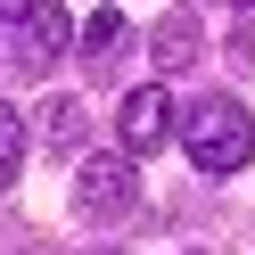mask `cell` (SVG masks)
I'll use <instances>...</instances> for the list:
<instances>
[{
    "mask_svg": "<svg viewBox=\"0 0 255 255\" xmlns=\"http://www.w3.org/2000/svg\"><path fill=\"white\" fill-rule=\"evenodd\" d=\"M25 124H17V107H0V189H17V173H25Z\"/></svg>",
    "mask_w": 255,
    "mask_h": 255,
    "instance_id": "7",
    "label": "cell"
},
{
    "mask_svg": "<svg viewBox=\"0 0 255 255\" xmlns=\"http://www.w3.org/2000/svg\"><path fill=\"white\" fill-rule=\"evenodd\" d=\"M181 148H189L198 173H239V165L255 156V124H247L239 99H198V107L181 116Z\"/></svg>",
    "mask_w": 255,
    "mask_h": 255,
    "instance_id": "1",
    "label": "cell"
},
{
    "mask_svg": "<svg viewBox=\"0 0 255 255\" xmlns=\"http://www.w3.org/2000/svg\"><path fill=\"white\" fill-rule=\"evenodd\" d=\"M124 41V17L116 8H91V25H83V50H116Z\"/></svg>",
    "mask_w": 255,
    "mask_h": 255,
    "instance_id": "8",
    "label": "cell"
},
{
    "mask_svg": "<svg viewBox=\"0 0 255 255\" xmlns=\"http://www.w3.org/2000/svg\"><path fill=\"white\" fill-rule=\"evenodd\" d=\"M116 132H124V156H148V148H165V132H173V99H165L156 83L124 91V107H116Z\"/></svg>",
    "mask_w": 255,
    "mask_h": 255,
    "instance_id": "4",
    "label": "cell"
},
{
    "mask_svg": "<svg viewBox=\"0 0 255 255\" xmlns=\"http://www.w3.org/2000/svg\"><path fill=\"white\" fill-rule=\"evenodd\" d=\"M41 124H50V140H58V148H83V140H91L83 99H50V116H41Z\"/></svg>",
    "mask_w": 255,
    "mask_h": 255,
    "instance_id": "6",
    "label": "cell"
},
{
    "mask_svg": "<svg viewBox=\"0 0 255 255\" xmlns=\"http://www.w3.org/2000/svg\"><path fill=\"white\" fill-rule=\"evenodd\" d=\"M148 58H156V74H181L189 58H198V17H189V8H173V17L156 25V50H148Z\"/></svg>",
    "mask_w": 255,
    "mask_h": 255,
    "instance_id": "5",
    "label": "cell"
},
{
    "mask_svg": "<svg viewBox=\"0 0 255 255\" xmlns=\"http://www.w3.org/2000/svg\"><path fill=\"white\" fill-rule=\"evenodd\" d=\"M239 8H255V0H239Z\"/></svg>",
    "mask_w": 255,
    "mask_h": 255,
    "instance_id": "10",
    "label": "cell"
},
{
    "mask_svg": "<svg viewBox=\"0 0 255 255\" xmlns=\"http://www.w3.org/2000/svg\"><path fill=\"white\" fill-rule=\"evenodd\" d=\"M74 41V17H66V0H25V17H17V66L41 74L58 66V50Z\"/></svg>",
    "mask_w": 255,
    "mask_h": 255,
    "instance_id": "3",
    "label": "cell"
},
{
    "mask_svg": "<svg viewBox=\"0 0 255 255\" xmlns=\"http://www.w3.org/2000/svg\"><path fill=\"white\" fill-rule=\"evenodd\" d=\"M0 17H25V0H0Z\"/></svg>",
    "mask_w": 255,
    "mask_h": 255,
    "instance_id": "9",
    "label": "cell"
},
{
    "mask_svg": "<svg viewBox=\"0 0 255 255\" xmlns=\"http://www.w3.org/2000/svg\"><path fill=\"white\" fill-rule=\"evenodd\" d=\"M74 206H83L91 222H124V214L140 206L132 156H83V173H74Z\"/></svg>",
    "mask_w": 255,
    "mask_h": 255,
    "instance_id": "2",
    "label": "cell"
}]
</instances>
